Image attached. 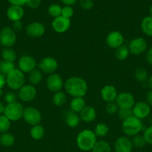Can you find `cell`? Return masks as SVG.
Listing matches in <instances>:
<instances>
[{"instance_id": "6da1fadb", "label": "cell", "mask_w": 152, "mask_h": 152, "mask_svg": "<svg viewBox=\"0 0 152 152\" xmlns=\"http://www.w3.org/2000/svg\"><path fill=\"white\" fill-rule=\"evenodd\" d=\"M66 93L74 97H83L88 91V84L80 77H71L64 82Z\"/></svg>"}, {"instance_id": "7a4b0ae2", "label": "cell", "mask_w": 152, "mask_h": 152, "mask_svg": "<svg viewBox=\"0 0 152 152\" xmlns=\"http://www.w3.org/2000/svg\"><path fill=\"white\" fill-rule=\"evenodd\" d=\"M97 137L90 129H84L79 132L76 138V144L80 150L89 152L92 151L97 142Z\"/></svg>"}, {"instance_id": "3957f363", "label": "cell", "mask_w": 152, "mask_h": 152, "mask_svg": "<svg viewBox=\"0 0 152 152\" xmlns=\"http://www.w3.org/2000/svg\"><path fill=\"white\" fill-rule=\"evenodd\" d=\"M143 129V124L141 120L137 118L134 116L128 117L122 121V130L124 134L128 137H133L137 134H139Z\"/></svg>"}, {"instance_id": "277c9868", "label": "cell", "mask_w": 152, "mask_h": 152, "mask_svg": "<svg viewBox=\"0 0 152 152\" xmlns=\"http://www.w3.org/2000/svg\"><path fill=\"white\" fill-rule=\"evenodd\" d=\"M6 77V85L11 91H19L24 85H25V74L18 68L13 69L9 73Z\"/></svg>"}, {"instance_id": "5b68a950", "label": "cell", "mask_w": 152, "mask_h": 152, "mask_svg": "<svg viewBox=\"0 0 152 152\" xmlns=\"http://www.w3.org/2000/svg\"><path fill=\"white\" fill-rule=\"evenodd\" d=\"M24 107L19 102L7 104L5 106L4 115H5L11 122L19 121L22 118Z\"/></svg>"}, {"instance_id": "8992f818", "label": "cell", "mask_w": 152, "mask_h": 152, "mask_svg": "<svg viewBox=\"0 0 152 152\" xmlns=\"http://www.w3.org/2000/svg\"><path fill=\"white\" fill-rule=\"evenodd\" d=\"M22 119L27 124L34 126L40 124L42 120V114L37 108L28 106L24 108Z\"/></svg>"}, {"instance_id": "52a82bcc", "label": "cell", "mask_w": 152, "mask_h": 152, "mask_svg": "<svg viewBox=\"0 0 152 152\" xmlns=\"http://www.w3.org/2000/svg\"><path fill=\"white\" fill-rule=\"evenodd\" d=\"M16 42V33L11 27H4L0 31V45L4 48H11Z\"/></svg>"}, {"instance_id": "ba28073f", "label": "cell", "mask_w": 152, "mask_h": 152, "mask_svg": "<svg viewBox=\"0 0 152 152\" xmlns=\"http://www.w3.org/2000/svg\"><path fill=\"white\" fill-rule=\"evenodd\" d=\"M37 67L42 73L49 75L56 73L58 68V62L57 59L52 56H46L39 62Z\"/></svg>"}, {"instance_id": "9c48e42d", "label": "cell", "mask_w": 152, "mask_h": 152, "mask_svg": "<svg viewBox=\"0 0 152 152\" xmlns=\"http://www.w3.org/2000/svg\"><path fill=\"white\" fill-rule=\"evenodd\" d=\"M128 47L131 54L139 56L145 52L148 44L146 40L142 37H136L130 41Z\"/></svg>"}, {"instance_id": "30bf717a", "label": "cell", "mask_w": 152, "mask_h": 152, "mask_svg": "<svg viewBox=\"0 0 152 152\" xmlns=\"http://www.w3.org/2000/svg\"><path fill=\"white\" fill-rule=\"evenodd\" d=\"M18 97L20 101L23 102H32L36 98L37 94V89L35 86L31 84L24 85L19 91H18Z\"/></svg>"}, {"instance_id": "8fae6325", "label": "cell", "mask_w": 152, "mask_h": 152, "mask_svg": "<svg viewBox=\"0 0 152 152\" xmlns=\"http://www.w3.org/2000/svg\"><path fill=\"white\" fill-rule=\"evenodd\" d=\"M46 87L50 91L58 92L64 88V81L61 76L57 73L49 74L46 79Z\"/></svg>"}, {"instance_id": "7c38bea8", "label": "cell", "mask_w": 152, "mask_h": 152, "mask_svg": "<svg viewBox=\"0 0 152 152\" xmlns=\"http://www.w3.org/2000/svg\"><path fill=\"white\" fill-rule=\"evenodd\" d=\"M18 68L24 74H29L37 68V64L35 59L30 55H23L18 60Z\"/></svg>"}, {"instance_id": "4fadbf2b", "label": "cell", "mask_w": 152, "mask_h": 152, "mask_svg": "<svg viewBox=\"0 0 152 152\" xmlns=\"http://www.w3.org/2000/svg\"><path fill=\"white\" fill-rule=\"evenodd\" d=\"M119 108H132L135 102V98L130 92H121L118 94L116 99Z\"/></svg>"}, {"instance_id": "5bb4252c", "label": "cell", "mask_w": 152, "mask_h": 152, "mask_svg": "<svg viewBox=\"0 0 152 152\" xmlns=\"http://www.w3.org/2000/svg\"><path fill=\"white\" fill-rule=\"evenodd\" d=\"M133 116L142 120L147 118L151 114V106L146 102L140 101L136 102L132 108Z\"/></svg>"}, {"instance_id": "9a60e30c", "label": "cell", "mask_w": 152, "mask_h": 152, "mask_svg": "<svg viewBox=\"0 0 152 152\" xmlns=\"http://www.w3.org/2000/svg\"><path fill=\"white\" fill-rule=\"evenodd\" d=\"M25 33L31 38H40L46 33V28L41 22H33L27 25L25 28Z\"/></svg>"}, {"instance_id": "2e32d148", "label": "cell", "mask_w": 152, "mask_h": 152, "mask_svg": "<svg viewBox=\"0 0 152 152\" xmlns=\"http://www.w3.org/2000/svg\"><path fill=\"white\" fill-rule=\"evenodd\" d=\"M124 41H125V37L123 34L119 31H111L107 34L106 37V43L107 46L115 50L124 45Z\"/></svg>"}, {"instance_id": "e0dca14e", "label": "cell", "mask_w": 152, "mask_h": 152, "mask_svg": "<svg viewBox=\"0 0 152 152\" xmlns=\"http://www.w3.org/2000/svg\"><path fill=\"white\" fill-rule=\"evenodd\" d=\"M71 26V20L69 19L61 16L55 18L52 21V29L58 34H63L69 29Z\"/></svg>"}, {"instance_id": "ac0fdd59", "label": "cell", "mask_w": 152, "mask_h": 152, "mask_svg": "<svg viewBox=\"0 0 152 152\" xmlns=\"http://www.w3.org/2000/svg\"><path fill=\"white\" fill-rule=\"evenodd\" d=\"M133 148L131 140L126 136L119 137L114 142L115 152H132Z\"/></svg>"}, {"instance_id": "d6986e66", "label": "cell", "mask_w": 152, "mask_h": 152, "mask_svg": "<svg viewBox=\"0 0 152 152\" xmlns=\"http://www.w3.org/2000/svg\"><path fill=\"white\" fill-rule=\"evenodd\" d=\"M117 90L116 88L111 85H106L101 90V97L104 102H115L117 97Z\"/></svg>"}, {"instance_id": "ffe728a7", "label": "cell", "mask_w": 152, "mask_h": 152, "mask_svg": "<svg viewBox=\"0 0 152 152\" xmlns=\"http://www.w3.org/2000/svg\"><path fill=\"white\" fill-rule=\"evenodd\" d=\"M24 16V10L22 6L10 5L7 10V16L11 22L20 21Z\"/></svg>"}, {"instance_id": "44dd1931", "label": "cell", "mask_w": 152, "mask_h": 152, "mask_svg": "<svg viewBox=\"0 0 152 152\" xmlns=\"http://www.w3.org/2000/svg\"><path fill=\"white\" fill-rule=\"evenodd\" d=\"M80 120L84 123H92L97 117L96 110L90 105H86L85 108L79 113Z\"/></svg>"}, {"instance_id": "7402d4cb", "label": "cell", "mask_w": 152, "mask_h": 152, "mask_svg": "<svg viewBox=\"0 0 152 152\" xmlns=\"http://www.w3.org/2000/svg\"><path fill=\"white\" fill-rule=\"evenodd\" d=\"M64 118L66 125L70 128H76L80 124V118L79 114L71 110L66 111Z\"/></svg>"}, {"instance_id": "603a6c76", "label": "cell", "mask_w": 152, "mask_h": 152, "mask_svg": "<svg viewBox=\"0 0 152 152\" xmlns=\"http://www.w3.org/2000/svg\"><path fill=\"white\" fill-rule=\"evenodd\" d=\"M86 105V102L83 97H74L70 102L69 108L71 111L79 114Z\"/></svg>"}, {"instance_id": "cb8c5ba5", "label": "cell", "mask_w": 152, "mask_h": 152, "mask_svg": "<svg viewBox=\"0 0 152 152\" xmlns=\"http://www.w3.org/2000/svg\"><path fill=\"white\" fill-rule=\"evenodd\" d=\"M16 142V138L15 136L11 133L6 132L2 133L0 135V145L3 147H11L14 145Z\"/></svg>"}, {"instance_id": "d4e9b609", "label": "cell", "mask_w": 152, "mask_h": 152, "mask_svg": "<svg viewBox=\"0 0 152 152\" xmlns=\"http://www.w3.org/2000/svg\"><path fill=\"white\" fill-rule=\"evenodd\" d=\"M141 30L144 34L152 37V17L151 16L143 18L141 22Z\"/></svg>"}, {"instance_id": "484cf974", "label": "cell", "mask_w": 152, "mask_h": 152, "mask_svg": "<svg viewBox=\"0 0 152 152\" xmlns=\"http://www.w3.org/2000/svg\"><path fill=\"white\" fill-rule=\"evenodd\" d=\"M1 56L3 60L10 62H15L17 59L16 52L12 48H4L1 52Z\"/></svg>"}, {"instance_id": "4316f807", "label": "cell", "mask_w": 152, "mask_h": 152, "mask_svg": "<svg viewBox=\"0 0 152 152\" xmlns=\"http://www.w3.org/2000/svg\"><path fill=\"white\" fill-rule=\"evenodd\" d=\"M28 74V81L31 85L35 86L41 83L43 80V73L39 68H35Z\"/></svg>"}, {"instance_id": "83f0119b", "label": "cell", "mask_w": 152, "mask_h": 152, "mask_svg": "<svg viewBox=\"0 0 152 152\" xmlns=\"http://www.w3.org/2000/svg\"><path fill=\"white\" fill-rule=\"evenodd\" d=\"M45 129L40 124L31 126L30 130V136L34 140H40L44 137Z\"/></svg>"}, {"instance_id": "f1b7e54d", "label": "cell", "mask_w": 152, "mask_h": 152, "mask_svg": "<svg viewBox=\"0 0 152 152\" xmlns=\"http://www.w3.org/2000/svg\"><path fill=\"white\" fill-rule=\"evenodd\" d=\"M129 48L125 45H122V46L119 47L115 50V56L116 59L119 61H125L128 59L130 55Z\"/></svg>"}, {"instance_id": "f546056e", "label": "cell", "mask_w": 152, "mask_h": 152, "mask_svg": "<svg viewBox=\"0 0 152 152\" xmlns=\"http://www.w3.org/2000/svg\"><path fill=\"white\" fill-rule=\"evenodd\" d=\"M52 102L54 105L56 106H63L66 102V95L65 92L60 91L54 93L53 96H52Z\"/></svg>"}, {"instance_id": "4dcf8cb0", "label": "cell", "mask_w": 152, "mask_h": 152, "mask_svg": "<svg viewBox=\"0 0 152 152\" xmlns=\"http://www.w3.org/2000/svg\"><path fill=\"white\" fill-rule=\"evenodd\" d=\"M91 152H111V146L107 141H97Z\"/></svg>"}, {"instance_id": "1f68e13d", "label": "cell", "mask_w": 152, "mask_h": 152, "mask_svg": "<svg viewBox=\"0 0 152 152\" xmlns=\"http://www.w3.org/2000/svg\"><path fill=\"white\" fill-rule=\"evenodd\" d=\"M16 68L14 62H7L3 59L0 60V73L4 76H7L13 69Z\"/></svg>"}, {"instance_id": "d6a6232c", "label": "cell", "mask_w": 152, "mask_h": 152, "mask_svg": "<svg viewBox=\"0 0 152 152\" xmlns=\"http://www.w3.org/2000/svg\"><path fill=\"white\" fill-rule=\"evenodd\" d=\"M148 73L147 72L145 68H138L134 71V78L138 82L142 83H145L148 80Z\"/></svg>"}, {"instance_id": "836d02e7", "label": "cell", "mask_w": 152, "mask_h": 152, "mask_svg": "<svg viewBox=\"0 0 152 152\" xmlns=\"http://www.w3.org/2000/svg\"><path fill=\"white\" fill-rule=\"evenodd\" d=\"M93 132L97 137H104L108 134L109 128L105 123H101L96 125Z\"/></svg>"}, {"instance_id": "e575fe53", "label": "cell", "mask_w": 152, "mask_h": 152, "mask_svg": "<svg viewBox=\"0 0 152 152\" xmlns=\"http://www.w3.org/2000/svg\"><path fill=\"white\" fill-rule=\"evenodd\" d=\"M10 126H11V121L4 114L0 115V133L8 132Z\"/></svg>"}, {"instance_id": "d590c367", "label": "cell", "mask_w": 152, "mask_h": 152, "mask_svg": "<svg viewBox=\"0 0 152 152\" xmlns=\"http://www.w3.org/2000/svg\"><path fill=\"white\" fill-rule=\"evenodd\" d=\"M61 12H62V7L58 4H51L48 8V13L54 19L58 17V16H61Z\"/></svg>"}, {"instance_id": "8d00e7d4", "label": "cell", "mask_w": 152, "mask_h": 152, "mask_svg": "<svg viewBox=\"0 0 152 152\" xmlns=\"http://www.w3.org/2000/svg\"><path fill=\"white\" fill-rule=\"evenodd\" d=\"M131 142H132L133 146L136 147L137 148H142L146 145V142L145 140V138L143 137V135L141 134H137L136 136L133 137L132 140H131Z\"/></svg>"}, {"instance_id": "74e56055", "label": "cell", "mask_w": 152, "mask_h": 152, "mask_svg": "<svg viewBox=\"0 0 152 152\" xmlns=\"http://www.w3.org/2000/svg\"><path fill=\"white\" fill-rule=\"evenodd\" d=\"M18 99H19L18 94L16 93H15L13 91H7V93L4 94V100L7 104H10L18 102Z\"/></svg>"}, {"instance_id": "f35d334b", "label": "cell", "mask_w": 152, "mask_h": 152, "mask_svg": "<svg viewBox=\"0 0 152 152\" xmlns=\"http://www.w3.org/2000/svg\"><path fill=\"white\" fill-rule=\"evenodd\" d=\"M117 115L119 116V119L123 121V120L128 119V117L133 116L132 108H119Z\"/></svg>"}, {"instance_id": "ab89813d", "label": "cell", "mask_w": 152, "mask_h": 152, "mask_svg": "<svg viewBox=\"0 0 152 152\" xmlns=\"http://www.w3.org/2000/svg\"><path fill=\"white\" fill-rule=\"evenodd\" d=\"M105 111L107 114H110V115H113V114H117L118 111H119V107L116 102H107L105 106Z\"/></svg>"}, {"instance_id": "60d3db41", "label": "cell", "mask_w": 152, "mask_h": 152, "mask_svg": "<svg viewBox=\"0 0 152 152\" xmlns=\"http://www.w3.org/2000/svg\"><path fill=\"white\" fill-rule=\"evenodd\" d=\"M142 135L144 137L146 143L152 145V125L145 129Z\"/></svg>"}, {"instance_id": "b9f144b4", "label": "cell", "mask_w": 152, "mask_h": 152, "mask_svg": "<svg viewBox=\"0 0 152 152\" xmlns=\"http://www.w3.org/2000/svg\"><path fill=\"white\" fill-rule=\"evenodd\" d=\"M74 15V10L71 6H64L62 7V12H61V16L66 19H71Z\"/></svg>"}, {"instance_id": "7bdbcfd3", "label": "cell", "mask_w": 152, "mask_h": 152, "mask_svg": "<svg viewBox=\"0 0 152 152\" xmlns=\"http://www.w3.org/2000/svg\"><path fill=\"white\" fill-rule=\"evenodd\" d=\"M79 5L83 10H89L93 7L94 1L92 0H80Z\"/></svg>"}, {"instance_id": "ee69618b", "label": "cell", "mask_w": 152, "mask_h": 152, "mask_svg": "<svg viewBox=\"0 0 152 152\" xmlns=\"http://www.w3.org/2000/svg\"><path fill=\"white\" fill-rule=\"evenodd\" d=\"M40 4H41V0H26L25 1V5L31 9L37 8Z\"/></svg>"}, {"instance_id": "f6af8a7d", "label": "cell", "mask_w": 152, "mask_h": 152, "mask_svg": "<svg viewBox=\"0 0 152 152\" xmlns=\"http://www.w3.org/2000/svg\"><path fill=\"white\" fill-rule=\"evenodd\" d=\"M12 28L13 29V31L15 32H19V31H22V28H23V25H22L21 21H17V22H13V25H12Z\"/></svg>"}, {"instance_id": "bcb514c9", "label": "cell", "mask_w": 152, "mask_h": 152, "mask_svg": "<svg viewBox=\"0 0 152 152\" xmlns=\"http://www.w3.org/2000/svg\"><path fill=\"white\" fill-rule=\"evenodd\" d=\"M10 3V5H17V6H23L25 4L26 0H7Z\"/></svg>"}, {"instance_id": "7dc6e473", "label": "cell", "mask_w": 152, "mask_h": 152, "mask_svg": "<svg viewBox=\"0 0 152 152\" xmlns=\"http://www.w3.org/2000/svg\"><path fill=\"white\" fill-rule=\"evenodd\" d=\"M145 59L146 61L148 62V63L152 65V47L150 48L148 50L145 55Z\"/></svg>"}, {"instance_id": "c3c4849f", "label": "cell", "mask_w": 152, "mask_h": 152, "mask_svg": "<svg viewBox=\"0 0 152 152\" xmlns=\"http://www.w3.org/2000/svg\"><path fill=\"white\" fill-rule=\"evenodd\" d=\"M146 102L152 107V90H150L146 94Z\"/></svg>"}, {"instance_id": "681fc988", "label": "cell", "mask_w": 152, "mask_h": 152, "mask_svg": "<svg viewBox=\"0 0 152 152\" xmlns=\"http://www.w3.org/2000/svg\"><path fill=\"white\" fill-rule=\"evenodd\" d=\"M6 85V77L5 76L0 73V89H2Z\"/></svg>"}, {"instance_id": "f907efd6", "label": "cell", "mask_w": 152, "mask_h": 152, "mask_svg": "<svg viewBox=\"0 0 152 152\" xmlns=\"http://www.w3.org/2000/svg\"><path fill=\"white\" fill-rule=\"evenodd\" d=\"M61 2L63 3L66 6H72L77 2V0H61Z\"/></svg>"}, {"instance_id": "816d5d0a", "label": "cell", "mask_w": 152, "mask_h": 152, "mask_svg": "<svg viewBox=\"0 0 152 152\" xmlns=\"http://www.w3.org/2000/svg\"><path fill=\"white\" fill-rule=\"evenodd\" d=\"M6 105L4 104V102L0 100V115H2L4 113V110H5Z\"/></svg>"}, {"instance_id": "f5cc1de1", "label": "cell", "mask_w": 152, "mask_h": 152, "mask_svg": "<svg viewBox=\"0 0 152 152\" xmlns=\"http://www.w3.org/2000/svg\"><path fill=\"white\" fill-rule=\"evenodd\" d=\"M147 84L148 87L149 88H151V90H152V75L148 77V80L147 81Z\"/></svg>"}, {"instance_id": "db71d44e", "label": "cell", "mask_w": 152, "mask_h": 152, "mask_svg": "<svg viewBox=\"0 0 152 152\" xmlns=\"http://www.w3.org/2000/svg\"><path fill=\"white\" fill-rule=\"evenodd\" d=\"M4 96V91H3V89H0V98Z\"/></svg>"}, {"instance_id": "11a10c76", "label": "cell", "mask_w": 152, "mask_h": 152, "mask_svg": "<svg viewBox=\"0 0 152 152\" xmlns=\"http://www.w3.org/2000/svg\"><path fill=\"white\" fill-rule=\"evenodd\" d=\"M149 13H150V16L152 17V5L150 7V9H149Z\"/></svg>"}]
</instances>
